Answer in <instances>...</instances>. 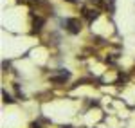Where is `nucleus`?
Wrapping results in <instances>:
<instances>
[{
    "instance_id": "nucleus-1",
    "label": "nucleus",
    "mask_w": 135,
    "mask_h": 128,
    "mask_svg": "<svg viewBox=\"0 0 135 128\" xmlns=\"http://www.w3.org/2000/svg\"><path fill=\"white\" fill-rule=\"evenodd\" d=\"M65 27H67V31L70 32V34H78V32L81 31V23L78 18H67L65 20Z\"/></svg>"
},
{
    "instance_id": "nucleus-2",
    "label": "nucleus",
    "mask_w": 135,
    "mask_h": 128,
    "mask_svg": "<svg viewBox=\"0 0 135 128\" xmlns=\"http://www.w3.org/2000/svg\"><path fill=\"white\" fill-rule=\"evenodd\" d=\"M69 78H70V72L69 70H61L58 76H51V81L52 83H65Z\"/></svg>"
},
{
    "instance_id": "nucleus-3",
    "label": "nucleus",
    "mask_w": 135,
    "mask_h": 128,
    "mask_svg": "<svg viewBox=\"0 0 135 128\" xmlns=\"http://www.w3.org/2000/svg\"><path fill=\"white\" fill-rule=\"evenodd\" d=\"M83 16L88 22H94L97 16H99V11H97V9H88V7H83Z\"/></svg>"
},
{
    "instance_id": "nucleus-4",
    "label": "nucleus",
    "mask_w": 135,
    "mask_h": 128,
    "mask_svg": "<svg viewBox=\"0 0 135 128\" xmlns=\"http://www.w3.org/2000/svg\"><path fill=\"white\" fill-rule=\"evenodd\" d=\"M43 18L42 16H34V18H32V29H34V31L38 32V31H42V25H43Z\"/></svg>"
},
{
    "instance_id": "nucleus-5",
    "label": "nucleus",
    "mask_w": 135,
    "mask_h": 128,
    "mask_svg": "<svg viewBox=\"0 0 135 128\" xmlns=\"http://www.w3.org/2000/svg\"><path fill=\"white\" fill-rule=\"evenodd\" d=\"M2 96H4V101H6V103H13V97H11L9 94H7V92H6V90H4V92H2Z\"/></svg>"
},
{
    "instance_id": "nucleus-6",
    "label": "nucleus",
    "mask_w": 135,
    "mask_h": 128,
    "mask_svg": "<svg viewBox=\"0 0 135 128\" xmlns=\"http://www.w3.org/2000/svg\"><path fill=\"white\" fill-rule=\"evenodd\" d=\"M103 2H104V6H106V7H110V9L114 7V0H103Z\"/></svg>"
},
{
    "instance_id": "nucleus-7",
    "label": "nucleus",
    "mask_w": 135,
    "mask_h": 128,
    "mask_svg": "<svg viewBox=\"0 0 135 128\" xmlns=\"http://www.w3.org/2000/svg\"><path fill=\"white\" fill-rule=\"evenodd\" d=\"M65 2H72V4H74V2H76V0H65Z\"/></svg>"
}]
</instances>
